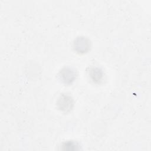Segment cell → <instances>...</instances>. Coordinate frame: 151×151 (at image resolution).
<instances>
[{"label":"cell","instance_id":"277c9868","mask_svg":"<svg viewBox=\"0 0 151 151\" xmlns=\"http://www.w3.org/2000/svg\"><path fill=\"white\" fill-rule=\"evenodd\" d=\"M90 76L94 81H99L103 77V73L99 68H94L91 70Z\"/></svg>","mask_w":151,"mask_h":151},{"label":"cell","instance_id":"3957f363","mask_svg":"<svg viewBox=\"0 0 151 151\" xmlns=\"http://www.w3.org/2000/svg\"><path fill=\"white\" fill-rule=\"evenodd\" d=\"M60 76L61 79L65 84H70L73 82L76 77V74L74 70L70 68H64L61 72Z\"/></svg>","mask_w":151,"mask_h":151},{"label":"cell","instance_id":"6da1fadb","mask_svg":"<svg viewBox=\"0 0 151 151\" xmlns=\"http://www.w3.org/2000/svg\"><path fill=\"white\" fill-rule=\"evenodd\" d=\"M75 50L80 53L86 52L90 48V41L84 37H78L74 42Z\"/></svg>","mask_w":151,"mask_h":151},{"label":"cell","instance_id":"7a4b0ae2","mask_svg":"<svg viewBox=\"0 0 151 151\" xmlns=\"http://www.w3.org/2000/svg\"><path fill=\"white\" fill-rule=\"evenodd\" d=\"M57 105L58 108L64 111L70 110L73 106V100L72 98L67 95H62L58 100Z\"/></svg>","mask_w":151,"mask_h":151}]
</instances>
